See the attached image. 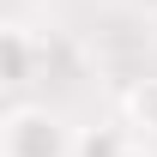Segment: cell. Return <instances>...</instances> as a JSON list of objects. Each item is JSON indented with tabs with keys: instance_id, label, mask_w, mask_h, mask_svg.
I'll use <instances>...</instances> for the list:
<instances>
[{
	"instance_id": "6da1fadb",
	"label": "cell",
	"mask_w": 157,
	"mask_h": 157,
	"mask_svg": "<svg viewBox=\"0 0 157 157\" xmlns=\"http://www.w3.org/2000/svg\"><path fill=\"white\" fill-rule=\"evenodd\" d=\"M78 151V127L48 109V103H24L12 97L0 115V157H73Z\"/></svg>"
},
{
	"instance_id": "7a4b0ae2",
	"label": "cell",
	"mask_w": 157,
	"mask_h": 157,
	"mask_svg": "<svg viewBox=\"0 0 157 157\" xmlns=\"http://www.w3.org/2000/svg\"><path fill=\"white\" fill-rule=\"evenodd\" d=\"M36 67H48V42L24 18H12L0 30V78H6V91H24V85L36 78Z\"/></svg>"
},
{
	"instance_id": "3957f363",
	"label": "cell",
	"mask_w": 157,
	"mask_h": 157,
	"mask_svg": "<svg viewBox=\"0 0 157 157\" xmlns=\"http://www.w3.org/2000/svg\"><path fill=\"white\" fill-rule=\"evenodd\" d=\"M139 145V133L127 121H97V127H78V151L73 157H127Z\"/></svg>"
},
{
	"instance_id": "277c9868",
	"label": "cell",
	"mask_w": 157,
	"mask_h": 157,
	"mask_svg": "<svg viewBox=\"0 0 157 157\" xmlns=\"http://www.w3.org/2000/svg\"><path fill=\"white\" fill-rule=\"evenodd\" d=\"M121 121H127L133 133H145V139L157 133V78H139L133 91L121 97Z\"/></svg>"
},
{
	"instance_id": "5b68a950",
	"label": "cell",
	"mask_w": 157,
	"mask_h": 157,
	"mask_svg": "<svg viewBox=\"0 0 157 157\" xmlns=\"http://www.w3.org/2000/svg\"><path fill=\"white\" fill-rule=\"evenodd\" d=\"M127 157H145V151H139V145H133V151H127Z\"/></svg>"
}]
</instances>
